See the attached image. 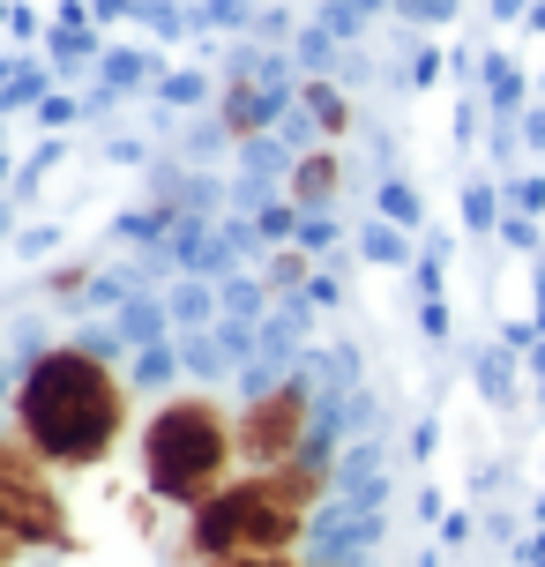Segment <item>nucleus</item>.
I'll list each match as a JSON object with an SVG mask.
<instances>
[{
  "label": "nucleus",
  "mask_w": 545,
  "mask_h": 567,
  "mask_svg": "<svg viewBox=\"0 0 545 567\" xmlns=\"http://www.w3.org/2000/svg\"><path fill=\"white\" fill-rule=\"evenodd\" d=\"M16 419H23L38 455H53V463H97V455L113 449L120 419H127V396H120V381L90 351H45L23 373V389H16Z\"/></svg>",
  "instance_id": "f257e3e1"
},
{
  "label": "nucleus",
  "mask_w": 545,
  "mask_h": 567,
  "mask_svg": "<svg viewBox=\"0 0 545 567\" xmlns=\"http://www.w3.org/2000/svg\"><path fill=\"white\" fill-rule=\"evenodd\" d=\"M321 187H329V165H321V157H315V165L299 172V195H321Z\"/></svg>",
  "instance_id": "423d86ee"
},
{
  "label": "nucleus",
  "mask_w": 545,
  "mask_h": 567,
  "mask_svg": "<svg viewBox=\"0 0 545 567\" xmlns=\"http://www.w3.org/2000/svg\"><path fill=\"white\" fill-rule=\"evenodd\" d=\"M143 463H150V485H157L165 501L202 508V501L217 493V478H225V463H232V433L209 403H173V411L150 419Z\"/></svg>",
  "instance_id": "7ed1b4c3"
},
{
  "label": "nucleus",
  "mask_w": 545,
  "mask_h": 567,
  "mask_svg": "<svg viewBox=\"0 0 545 567\" xmlns=\"http://www.w3.org/2000/svg\"><path fill=\"white\" fill-rule=\"evenodd\" d=\"M0 530H8L16 545L68 538V515H60L53 485L38 478V463H30L23 449H8V441H0Z\"/></svg>",
  "instance_id": "20e7f679"
},
{
  "label": "nucleus",
  "mask_w": 545,
  "mask_h": 567,
  "mask_svg": "<svg viewBox=\"0 0 545 567\" xmlns=\"http://www.w3.org/2000/svg\"><path fill=\"white\" fill-rule=\"evenodd\" d=\"M8 545H16V538H8V530H0V567H8Z\"/></svg>",
  "instance_id": "6e6552de"
},
{
  "label": "nucleus",
  "mask_w": 545,
  "mask_h": 567,
  "mask_svg": "<svg viewBox=\"0 0 545 567\" xmlns=\"http://www.w3.org/2000/svg\"><path fill=\"white\" fill-rule=\"evenodd\" d=\"M217 567H277V553H232V560H217Z\"/></svg>",
  "instance_id": "0eeeda50"
},
{
  "label": "nucleus",
  "mask_w": 545,
  "mask_h": 567,
  "mask_svg": "<svg viewBox=\"0 0 545 567\" xmlns=\"http://www.w3.org/2000/svg\"><path fill=\"white\" fill-rule=\"evenodd\" d=\"M315 478H247L232 493H209L195 508V545L209 560L232 553H285L299 538V515H307Z\"/></svg>",
  "instance_id": "f03ea898"
},
{
  "label": "nucleus",
  "mask_w": 545,
  "mask_h": 567,
  "mask_svg": "<svg viewBox=\"0 0 545 567\" xmlns=\"http://www.w3.org/2000/svg\"><path fill=\"white\" fill-rule=\"evenodd\" d=\"M299 433H307V396H299V389H269V396L247 403V419H239V455L285 463V455L299 449Z\"/></svg>",
  "instance_id": "39448f33"
}]
</instances>
